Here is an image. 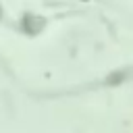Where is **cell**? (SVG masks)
<instances>
[{"mask_svg": "<svg viewBox=\"0 0 133 133\" xmlns=\"http://www.w3.org/2000/svg\"><path fill=\"white\" fill-rule=\"evenodd\" d=\"M44 25H46V21H44L42 17H37V15H23L21 27H23V31H25V33L35 35V33H39V31L44 29Z\"/></svg>", "mask_w": 133, "mask_h": 133, "instance_id": "cell-1", "label": "cell"}, {"mask_svg": "<svg viewBox=\"0 0 133 133\" xmlns=\"http://www.w3.org/2000/svg\"><path fill=\"white\" fill-rule=\"evenodd\" d=\"M127 79V73L125 71H114V73H110L108 77H106V83L108 85H118V83H123Z\"/></svg>", "mask_w": 133, "mask_h": 133, "instance_id": "cell-2", "label": "cell"}, {"mask_svg": "<svg viewBox=\"0 0 133 133\" xmlns=\"http://www.w3.org/2000/svg\"><path fill=\"white\" fill-rule=\"evenodd\" d=\"M81 2H87V0H81Z\"/></svg>", "mask_w": 133, "mask_h": 133, "instance_id": "cell-3", "label": "cell"}, {"mask_svg": "<svg viewBox=\"0 0 133 133\" xmlns=\"http://www.w3.org/2000/svg\"><path fill=\"white\" fill-rule=\"evenodd\" d=\"M0 15H2V10H0Z\"/></svg>", "mask_w": 133, "mask_h": 133, "instance_id": "cell-4", "label": "cell"}]
</instances>
